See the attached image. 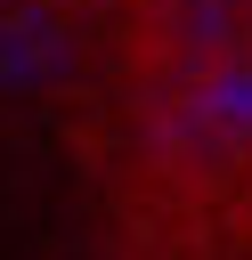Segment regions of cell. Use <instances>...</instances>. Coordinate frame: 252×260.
<instances>
[{
    "label": "cell",
    "mask_w": 252,
    "mask_h": 260,
    "mask_svg": "<svg viewBox=\"0 0 252 260\" xmlns=\"http://www.w3.org/2000/svg\"><path fill=\"white\" fill-rule=\"evenodd\" d=\"M0 260H98V195L57 122L0 98Z\"/></svg>",
    "instance_id": "cell-1"
}]
</instances>
